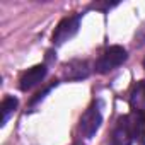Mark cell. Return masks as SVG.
<instances>
[{
  "label": "cell",
  "mask_w": 145,
  "mask_h": 145,
  "mask_svg": "<svg viewBox=\"0 0 145 145\" xmlns=\"http://www.w3.org/2000/svg\"><path fill=\"white\" fill-rule=\"evenodd\" d=\"M143 68H145V58H143Z\"/></svg>",
  "instance_id": "11"
},
{
  "label": "cell",
  "mask_w": 145,
  "mask_h": 145,
  "mask_svg": "<svg viewBox=\"0 0 145 145\" xmlns=\"http://www.w3.org/2000/svg\"><path fill=\"white\" fill-rule=\"evenodd\" d=\"M126 58H128L126 50H125L123 46L114 44V46L106 48V50L101 53V56L97 58L94 68H96L97 74H103V75H104V74H109V72H113L114 68H118Z\"/></svg>",
  "instance_id": "1"
},
{
  "label": "cell",
  "mask_w": 145,
  "mask_h": 145,
  "mask_svg": "<svg viewBox=\"0 0 145 145\" xmlns=\"http://www.w3.org/2000/svg\"><path fill=\"white\" fill-rule=\"evenodd\" d=\"M46 65H34V67H31L29 70H26L24 74L21 75V79H19V89L21 91H29V89H33L34 86H38L44 77H46Z\"/></svg>",
  "instance_id": "6"
},
{
  "label": "cell",
  "mask_w": 145,
  "mask_h": 145,
  "mask_svg": "<svg viewBox=\"0 0 145 145\" xmlns=\"http://www.w3.org/2000/svg\"><path fill=\"white\" fill-rule=\"evenodd\" d=\"M131 126H133V135L138 145H145V113H130Z\"/></svg>",
  "instance_id": "8"
},
{
  "label": "cell",
  "mask_w": 145,
  "mask_h": 145,
  "mask_svg": "<svg viewBox=\"0 0 145 145\" xmlns=\"http://www.w3.org/2000/svg\"><path fill=\"white\" fill-rule=\"evenodd\" d=\"M80 19H82L80 14L68 16V17L61 19V21L58 22L55 33H53V38H51L53 44H55V46H60V44H63V43H67L68 39L74 38V36L77 34L79 27H80Z\"/></svg>",
  "instance_id": "2"
},
{
  "label": "cell",
  "mask_w": 145,
  "mask_h": 145,
  "mask_svg": "<svg viewBox=\"0 0 145 145\" xmlns=\"http://www.w3.org/2000/svg\"><path fill=\"white\" fill-rule=\"evenodd\" d=\"M101 121H103V116H101L99 104H97V103H92V104L84 111V114L80 116L79 131H80L86 138H91V137L99 130Z\"/></svg>",
  "instance_id": "3"
},
{
  "label": "cell",
  "mask_w": 145,
  "mask_h": 145,
  "mask_svg": "<svg viewBox=\"0 0 145 145\" xmlns=\"http://www.w3.org/2000/svg\"><path fill=\"white\" fill-rule=\"evenodd\" d=\"M55 86H56V82H53L51 86H48V87H46L44 91H41V92H38V94H36V96H34V97L31 99V104H36V103H38L39 99H43V97H44V94H46V92H50V91H51V89H53Z\"/></svg>",
  "instance_id": "10"
},
{
  "label": "cell",
  "mask_w": 145,
  "mask_h": 145,
  "mask_svg": "<svg viewBox=\"0 0 145 145\" xmlns=\"http://www.w3.org/2000/svg\"><path fill=\"white\" fill-rule=\"evenodd\" d=\"M91 75V65L86 60H72L63 65V77L67 80H82Z\"/></svg>",
  "instance_id": "5"
},
{
  "label": "cell",
  "mask_w": 145,
  "mask_h": 145,
  "mask_svg": "<svg viewBox=\"0 0 145 145\" xmlns=\"http://www.w3.org/2000/svg\"><path fill=\"white\" fill-rule=\"evenodd\" d=\"M17 104H19V103H17L16 97H12V96L4 97V101H2V125H5V123L9 121V118H10V114L16 111Z\"/></svg>",
  "instance_id": "9"
},
{
  "label": "cell",
  "mask_w": 145,
  "mask_h": 145,
  "mask_svg": "<svg viewBox=\"0 0 145 145\" xmlns=\"http://www.w3.org/2000/svg\"><path fill=\"white\" fill-rule=\"evenodd\" d=\"M135 140L133 135V126H131V120L130 114H123L118 118L114 130H113V137H111V145H131V142Z\"/></svg>",
  "instance_id": "4"
},
{
  "label": "cell",
  "mask_w": 145,
  "mask_h": 145,
  "mask_svg": "<svg viewBox=\"0 0 145 145\" xmlns=\"http://www.w3.org/2000/svg\"><path fill=\"white\" fill-rule=\"evenodd\" d=\"M130 108L133 113H145V80L133 86L130 94Z\"/></svg>",
  "instance_id": "7"
}]
</instances>
